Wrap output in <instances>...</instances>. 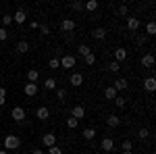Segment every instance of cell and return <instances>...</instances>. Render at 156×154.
I'll list each match as a JSON object with an SVG mask.
<instances>
[{
  "mask_svg": "<svg viewBox=\"0 0 156 154\" xmlns=\"http://www.w3.org/2000/svg\"><path fill=\"white\" fill-rule=\"evenodd\" d=\"M19 146H21V140H19L17 135H12V133H11V135L4 138V150H17Z\"/></svg>",
  "mask_w": 156,
  "mask_h": 154,
  "instance_id": "6da1fadb",
  "label": "cell"
},
{
  "mask_svg": "<svg viewBox=\"0 0 156 154\" xmlns=\"http://www.w3.org/2000/svg\"><path fill=\"white\" fill-rule=\"evenodd\" d=\"M60 60V69H73L75 65H77V59L73 56V54H65L62 59H58Z\"/></svg>",
  "mask_w": 156,
  "mask_h": 154,
  "instance_id": "7a4b0ae2",
  "label": "cell"
},
{
  "mask_svg": "<svg viewBox=\"0 0 156 154\" xmlns=\"http://www.w3.org/2000/svg\"><path fill=\"white\" fill-rule=\"evenodd\" d=\"M11 117H12V121H17V123H23L27 115H25V110H23L21 106H15V108L11 110Z\"/></svg>",
  "mask_w": 156,
  "mask_h": 154,
  "instance_id": "3957f363",
  "label": "cell"
},
{
  "mask_svg": "<svg viewBox=\"0 0 156 154\" xmlns=\"http://www.w3.org/2000/svg\"><path fill=\"white\" fill-rule=\"evenodd\" d=\"M12 21H15V23H19V25H23L25 21H27V13H25L23 9H19V11L12 15Z\"/></svg>",
  "mask_w": 156,
  "mask_h": 154,
  "instance_id": "277c9868",
  "label": "cell"
},
{
  "mask_svg": "<svg viewBox=\"0 0 156 154\" xmlns=\"http://www.w3.org/2000/svg\"><path fill=\"white\" fill-rule=\"evenodd\" d=\"M42 144H44L46 148L54 146V144H56V135H54V133H44V135H42Z\"/></svg>",
  "mask_w": 156,
  "mask_h": 154,
  "instance_id": "5b68a950",
  "label": "cell"
},
{
  "mask_svg": "<svg viewBox=\"0 0 156 154\" xmlns=\"http://www.w3.org/2000/svg\"><path fill=\"white\" fill-rule=\"evenodd\" d=\"M127 29L129 31H137L140 29V19L137 17H127Z\"/></svg>",
  "mask_w": 156,
  "mask_h": 154,
  "instance_id": "8992f818",
  "label": "cell"
},
{
  "mask_svg": "<svg viewBox=\"0 0 156 154\" xmlns=\"http://www.w3.org/2000/svg\"><path fill=\"white\" fill-rule=\"evenodd\" d=\"M100 148H102L104 152H112V150H115V142H112L110 138H104V140L100 142Z\"/></svg>",
  "mask_w": 156,
  "mask_h": 154,
  "instance_id": "52a82bcc",
  "label": "cell"
},
{
  "mask_svg": "<svg viewBox=\"0 0 156 154\" xmlns=\"http://www.w3.org/2000/svg\"><path fill=\"white\" fill-rule=\"evenodd\" d=\"M71 117H75L77 121H81V119L85 117V108L81 106V104H77V106H75V108L71 110Z\"/></svg>",
  "mask_w": 156,
  "mask_h": 154,
  "instance_id": "ba28073f",
  "label": "cell"
},
{
  "mask_svg": "<svg viewBox=\"0 0 156 154\" xmlns=\"http://www.w3.org/2000/svg\"><path fill=\"white\" fill-rule=\"evenodd\" d=\"M142 67L152 69V67H154V54H144V56H142Z\"/></svg>",
  "mask_w": 156,
  "mask_h": 154,
  "instance_id": "9c48e42d",
  "label": "cell"
},
{
  "mask_svg": "<svg viewBox=\"0 0 156 154\" xmlns=\"http://www.w3.org/2000/svg\"><path fill=\"white\" fill-rule=\"evenodd\" d=\"M37 83H25V88H23V92H25V96H36L37 94Z\"/></svg>",
  "mask_w": 156,
  "mask_h": 154,
  "instance_id": "30bf717a",
  "label": "cell"
},
{
  "mask_svg": "<svg viewBox=\"0 0 156 154\" xmlns=\"http://www.w3.org/2000/svg\"><path fill=\"white\" fill-rule=\"evenodd\" d=\"M96 133H98V131L94 129V127H87V129H83V131H81V135H83V140H87V142H92V140L96 138Z\"/></svg>",
  "mask_w": 156,
  "mask_h": 154,
  "instance_id": "8fae6325",
  "label": "cell"
},
{
  "mask_svg": "<svg viewBox=\"0 0 156 154\" xmlns=\"http://www.w3.org/2000/svg\"><path fill=\"white\" fill-rule=\"evenodd\" d=\"M127 85H129V83H127V79H125V77H119V79L115 81V85H112V88H115L117 92H123V90H127Z\"/></svg>",
  "mask_w": 156,
  "mask_h": 154,
  "instance_id": "7c38bea8",
  "label": "cell"
},
{
  "mask_svg": "<svg viewBox=\"0 0 156 154\" xmlns=\"http://www.w3.org/2000/svg\"><path fill=\"white\" fill-rule=\"evenodd\" d=\"M36 117L40 119V121H46V119L50 117V110H48L46 106H40V108L36 110Z\"/></svg>",
  "mask_w": 156,
  "mask_h": 154,
  "instance_id": "4fadbf2b",
  "label": "cell"
},
{
  "mask_svg": "<svg viewBox=\"0 0 156 154\" xmlns=\"http://www.w3.org/2000/svg\"><path fill=\"white\" fill-rule=\"evenodd\" d=\"M40 79V71L37 69H29L27 71V83H36Z\"/></svg>",
  "mask_w": 156,
  "mask_h": 154,
  "instance_id": "5bb4252c",
  "label": "cell"
},
{
  "mask_svg": "<svg viewBox=\"0 0 156 154\" xmlns=\"http://www.w3.org/2000/svg\"><path fill=\"white\" fill-rule=\"evenodd\" d=\"M60 29H62V31H73V29H75V21H73V19H65V21L60 23Z\"/></svg>",
  "mask_w": 156,
  "mask_h": 154,
  "instance_id": "9a60e30c",
  "label": "cell"
},
{
  "mask_svg": "<svg viewBox=\"0 0 156 154\" xmlns=\"http://www.w3.org/2000/svg\"><path fill=\"white\" fill-rule=\"evenodd\" d=\"M115 60H117V63L127 60V50H125V48H117V50H115Z\"/></svg>",
  "mask_w": 156,
  "mask_h": 154,
  "instance_id": "2e32d148",
  "label": "cell"
},
{
  "mask_svg": "<svg viewBox=\"0 0 156 154\" xmlns=\"http://www.w3.org/2000/svg\"><path fill=\"white\" fill-rule=\"evenodd\" d=\"M144 88L148 90V92H154L156 90V79L154 77H146L144 79Z\"/></svg>",
  "mask_w": 156,
  "mask_h": 154,
  "instance_id": "e0dca14e",
  "label": "cell"
},
{
  "mask_svg": "<svg viewBox=\"0 0 156 154\" xmlns=\"http://www.w3.org/2000/svg\"><path fill=\"white\" fill-rule=\"evenodd\" d=\"M81 83H83V75H81V73H73V75H71V85L79 88Z\"/></svg>",
  "mask_w": 156,
  "mask_h": 154,
  "instance_id": "ac0fdd59",
  "label": "cell"
},
{
  "mask_svg": "<svg viewBox=\"0 0 156 154\" xmlns=\"http://www.w3.org/2000/svg\"><path fill=\"white\" fill-rule=\"evenodd\" d=\"M106 125H108V127H119V125H121V117H117V115H110V117L106 119Z\"/></svg>",
  "mask_w": 156,
  "mask_h": 154,
  "instance_id": "d6986e66",
  "label": "cell"
},
{
  "mask_svg": "<svg viewBox=\"0 0 156 154\" xmlns=\"http://www.w3.org/2000/svg\"><path fill=\"white\" fill-rule=\"evenodd\" d=\"M90 52H92V48L87 46V44H79V46H77V54H79V56H87Z\"/></svg>",
  "mask_w": 156,
  "mask_h": 154,
  "instance_id": "ffe728a7",
  "label": "cell"
},
{
  "mask_svg": "<svg viewBox=\"0 0 156 154\" xmlns=\"http://www.w3.org/2000/svg\"><path fill=\"white\" fill-rule=\"evenodd\" d=\"M104 96H106L108 100H115V98H117V96H119V92H117V90H115V88H112V85H108L106 90H104Z\"/></svg>",
  "mask_w": 156,
  "mask_h": 154,
  "instance_id": "44dd1931",
  "label": "cell"
},
{
  "mask_svg": "<svg viewBox=\"0 0 156 154\" xmlns=\"http://www.w3.org/2000/svg\"><path fill=\"white\" fill-rule=\"evenodd\" d=\"M17 52H19V54H27V52H29V44H27L25 40H21V42L17 44Z\"/></svg>",
  "mask_w": 156,
  "mask_h": 154,
  "instance_id": "7402d4cb",
  "label": "cell"
},
{
  "mask_svg": "<svg viewBox=\"0 0 156 154\" xmlns=\"http://www.w3.org/2000/svg\"><path fill=\"white\" fill-rule=\"evenodd\" d=\"M92 36L96 38V40H104V36H106V29H104V27H96V29L92 31Z\"/></svg>",
  "mask_w": 156,
  "mask_h": 154,
  "instance_id": "603a6c76",
  "label": "cell"
},
{
  "mask_svg": "<svg viewBox=\"0 0 156 154\" xmlns=\"http://www.w3.org/2000/svg\"><path fill=\"white\" fill-rule=\"evenodd\" d=\"M121 150H123V154H131V150H133L131 140H125V142L121 144Z\"/></svg>",
  "mask_w": 156,
  "mask_h": 154,
  "instance_id": "cb8c5ba5",
  "label": "cell"
},
{
  "mask_svg": "<svg viewBox=\"0 0 156 154\" xmlns=\"http://www.w3.org/2000/svg\"><path fill=\"white\" fill-rule=\"evenodd\" d=\"M44 88L46 90H56V79L54 77H46L44 79Z\"/></svg>",
  "mask_w": 156,
  "mask_h": 154,
  "instance_id": "d4e9b609",
  "label": "cell"
},
{
  "mask_svg": "<svg viewBox=\"0 0 156 154\" xmlns=\"http://www.w3.org/2000/svg\"><path fill=\"white\" fill-rule=\"evenodd\" d=\"M98 6H100V4H98V0H87V2H85L83 4V9H87V11H98Z\"/></svg>",
  "mask_w": 156,
  "mask_h": 154,
  "instance_id": "484cf974",
  "label": "cell"
},
{
  "mask_svg": "<svg viewBox=\"0 0 156 154\" xmlns=\"http://www.w3.org/2000/svg\"><path fill=\"white\" fill-rule=\"evenodd\" d=\"M146 34H148V36H154L156 34V23L154 21H150V23L146 25Z\"/></svg>",
  "mask_w": 156,
  "mask_h": 154,
  "instance_id": "4316f807",
  "label": "cell"
},
{
  "mask_svg": "<svg viewBox=\"0 0 156 154\" xmlns=\"http://www.w3.org/2000/svg\"><path fill=\"white\" fill-rule=\"evenodd\" d=\"M83 63H85V65H90V67H92V65L96 63V54H94V52H90L87 56H83Z\"/></svg>",
  "mask_w": 156,
  "mask_h": 154,
  "instance_id": "83f0119b",
  "label": "cell"
},
{
  "mask_svg": "<svg viewBox=\"0 0 156 154\" xmlns=\"http://www.w3.org/2000/svg\"><path fill=\"white\" fill-rule=\"evenodd\" d=\"M77 125H79V121H77L75 117H69V119H67V127H69V129H75Z\"/></svg>",
  "mask_w": 156,
  "mask_h": 154,
  "instance_id": "f1b7e54d",
  "label": "cell"
},
{
  "mask_svg": "<svg viewBox=\"0 0 156 154\" xmlns=\"http://www.w3.org/2000/svg\"><path fill=\"white\" fill-rule=\"evenodd\" d=\"M48 67L52 69V71H56V69H60V60H58V59H50Z\"/></svg>",
  "mask_w": 156,
  "mask_h": 154,
  "instance_id": "f546056e",
  "label": "cell"
},
{
  "mask_svg": "<svg viewBox=\"0 0 156 154\" xmlns=\"http://www.w3.org/2000/svg\"><path fill=\"white\" fill-rule=\"evenodd\" d=\"M11 23H12V15H4V17H2V27L6 29Z\"/></svg>",
  "mask_w": 156,
  "mask_h": 154,
  "instance_id": "4dcf8cb0",
  "label": "cell"
},
{
  "mask_svg": "<svg viewBox=\"0 0 156 154\" xmlns=\"http://www.w3.org/2000/svg\"><path fill=\"white\" fill-rule=\"evenodd\" d=\"M69 6H71L73 11H81V9H83V2H81V0H75V2L69 4Z\"/></svg>",
  "mask_w": 156,
  "mask_h": 154,
  "instance_id": "1f68e13d",
  "label": "cell"
},
{
  "mask_svg": "<svg viewBox=\"0 0 156 154\" xmlns=\"http://www.w3.org/2000/svg\"><path fill=\"white\" fill-rule=\"evenodd\" d=\"M119 69H121V65H119V63H117V60H112V63L108 65V71H110V73H117V71H119Z\"/></svg>",
  "mask_w": 156,
  "mask_h": 154,
  "instance_id": "d6a6232c",
  "label": "cell"
},
{
  "mask_svg": "<svg viewBox=\"0 0 156 154\" xmlns=\"http://www.w3.org/2000/svg\"><path fill=\"white\" fill-rule=\"evenodd\" d=\"M48 154H62V148L54 144V146H50V148H48Z\"/></svg>",
  "mask_w": 156,
  "mask_h": 154,
  "instance_id": "836d02e7",
  "label": "cell"
},
{
  "mask_svg": "<svg viewBox=\"0 0 156 154\" xmlns=\"http://www.w3.org/2000/svg\"><path fill=\"white\" fill-rule=\"evenodd\" d=\"M115 104H117L119 108H125L127 102H125V98H123V96H117V98H115Z\"/></svg>",
  "mask_w": 156,
  "mask_h": 154,
  "instance_id": "e575fe53",
  "label": "cell"
},
{
  "mask_svg": "<svg viewBox=\"0 0 156 154\" xmlns=\"http://www.w3.org/2000/svg\"><path fill=\"white\" fill-rule=\"evenodd\" d=\"M148 135H150V131L146 129V127H142V129L137 131V138H140V140H146V138H148Z\"/></svg>",
  "mask_w": 156,
  "mask_h": 154,
  "instance_id": "d590c367",
  "label": "cell"
},
{
  "mask_svg": "<svg viewBox=\"0 0 156 154\" xmlns=\"http://www.w3.org/2000/svg\"><path fill=\"white\" fill-rule=\"evenodd\" d=\"M56 98H58V100H65V98H67V90H65V88H58V90H56Z\"/></svg>",
  "mask_w": 156,
  "mask_h": 154,
  "instance_id": "8d00e7d4",
  "label": "cell"
},
{
  "mask_svg": "<svg viewBox=\"0 0 156 154\" xmlns=\"http://www.w3.org/2000/svg\"><path fill=\"white\" fill-rule=\"evenodd\" d=\"M9 38V29H4V27H0V42H4Z\"/></svg>",
  "mask_w": 156,
  "mask_h": 154,
  "instance_id": "74e56055",
  "label": "cell"
},
{
  "mask_svg": "<svg viewBox=\"0 0 156 154\" xmlns=\"http://www.w3.org/2000/svg\"><path fill=\"white\" fill-rule=\"evenodd\" d=\"M40 31H42L44 36H50V27L48 25H40Z\"/></svg>",
  "mask_w": 156,
  "mask_h": 154,
  "instance_id": "f35d334b",
  "label": "cell"
},
{
  "mask_svg": "<svg viewBox=\"0 0 156 154\" xmlns=\"http://www.w3.org/2000/svg\"><path fill=\"white\" fill-rule=\"evenodd\" d=\"M119 13H121V15H127V4H121V6H119Z\"/></svg>",
  "mask_w": 156,
  "mask_h": 154,
  "instance_id": "ab89813d",
  "label": "cell"
},
{
  "mask_svg": "<svg viewBox=\"0 0 156 154\" xmlns=\"http://www.w3.org/2000/svg\"><path fill=\"white\" fill-rule=\"evenodd\" d=\"M29 27H31V29H40V23H37V21H31Z\"/></svg>",
  "mask_w": 156,
  "mask_h": 154,
  "instance_id": "60d3db41",
  "label": "cell"
},
{
  "mask_svg": "<svg viewBox=\"0 0 156 154\" xmlns=\"http://www.w3.org/2000/svg\"><path fill=\"white\" fill-rule=\"evenodd\" d=\"M31 154H44V150H40V148H34V150H31Z\"/></svg>",
  "mask_w": 156,
  "mask_h": 154,
  "instance_id": "b9f144b4",
  "label": "cell"
},
{
  "mask_svg": "<svg viewBox=\"0 0 156 154\" xmlns=\"http://www.w3.org/2000/svg\"><path fill=\"white\" fill-rule=\"evenodd\" d=\"M4 102H6V98H4V96H0V106H4Z\"/></svg>",
  "mask_w": 156,
  "mask_h": 154,
  "instance_id": "7bdbcfd3",
  "label": "cell"
},
{
  "mask_svg": "<svg viewBox=\"0 0 156 154\" xmlns=\"http://www.w3.org/2000/svg\"><path fill=\"white\" fill-rule=\"evenodd\" d=\"M0 96H4V98H6V90H4V88H0Z\"/></svg>",
  "mask_w": 156,
  "mask_h": 154,
  "instance_id": "ee69618b",
  "label": "cell"
},
{
  "mask_svg": "<svg viewBox=\"0 0 156 154\" xmlns=\"http://www.w3.org/2000/svg\"><path fill=\"white\" fill-rule=\"evenodd\" d=\"M0 154H9V150H0Z\"/></svg>",
  "mask_w": 156,
  "mask_h": 154,
  "instance_id": "f6af8a7d",
  "label": "cell"
}]
</instances>
